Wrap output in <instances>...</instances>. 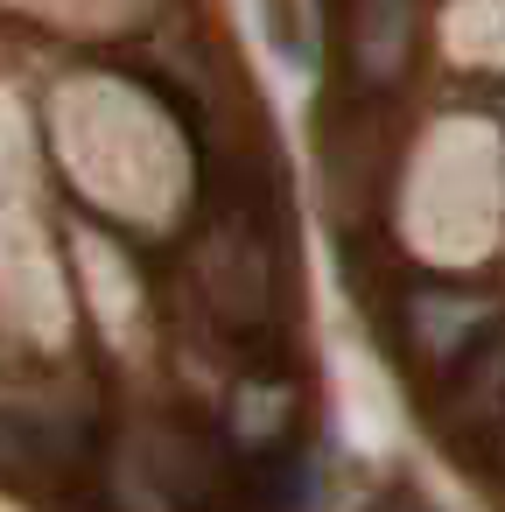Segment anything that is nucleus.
I'll list each match as a JSON object with an SVG mask.
<instances>
[{
  "label": "nucleus",
  "mask_w": 505,
  "mask_h": 512,
  "mask_svg": "<svg viewBox=\"0 0 505 512\" xmlns=\"http://www.w3.org/2000/svg\"><path fill=\"white\" fill-rule=\"evenodd\" d=\"M365 512H435V505H428V498H414L407 484H386V491H379Z\"/></svg>",
  "instance_id": "f257e3e1"
}]
</instances>
